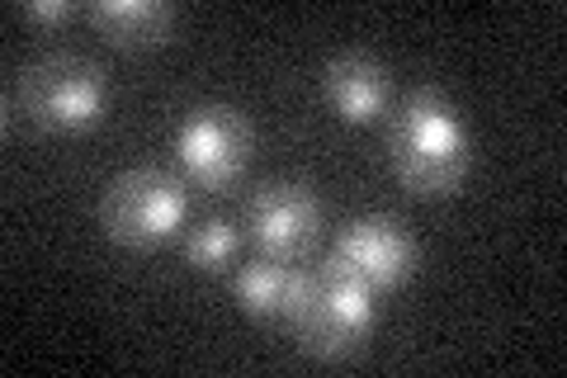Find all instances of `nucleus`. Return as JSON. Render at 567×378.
Returning <instances> with one entry per match:
<instances>
[{
	"label": "nucleus",
	"mask_w": 567,
	"mask_h": 378,
	"mask_svg": "<svg viewBox=\"0 0 567 378\" xmlns=\"http://www.w3.org/2000/svg\"><path fill=\"white\" fill-rule=\"evenodd\" d=\"M388 161L416 200H450L473 166V133L440 85H416L388 110Z\"/></svg>",
	"instance_id": "1"
},
{
	"label": "nucleus",
	"mask_w": 567,
	"mask_h": 378,
	"mask_svg": "<svg viewBox=\"0 0 567 378\" xmlns=\"http://www.w3.org/2000/svg\"><path fill=\"white\" fill-rule=\"evenodd\" d=\"M110 114V76L104 67L76 52H43L10 76L6 90V137L14 119L48 137H81Z\"/></svg>",
	"instance_id": "2"
},
{
	"label": "nucleus",
	"mask_w": 567,
	"mask_h": 378,
	"mask_svg": "<svg viewBox=\"0 0 567 378\" xmlns=\"http://www.w3.org/2000/svg\"><path fill=\"white\" fill-rule=\"evenodd\" d=\"M293 340L317 359H350L369 346L379 327V289L354 279L350 269L322 260L317 269H303L298 298L289 317Z\"/></svg>",
	"instance_id": "3"
},
{
	"label": "nucleus",
	"mask_w": 567,
	"mask_h": 378,
	"mask_svg": "<svg viewBox=\"0 0 567 378\" xmlns=\"http://www.w3.org/2000/svg\"><path fill=\"white\" fill-rule=\"evenodd\" d=\"M185 180L166 166H128L100 194V227L123 251H156L185 227Z\"/></svg>",
	"instance_id": "4"
},
{
	"label": "nucleus",
	"mask_w": 567,
	"mask_h": 378,
	"mask_svg": "<svg viewBox=\"0 0 567 378\" xmlns=\"http://www.w3.org/2000/svg\"><path fill=\"white\" fill-rule=\"evenodd\" d=\"M175 161H181L185 180H194L208 194H227L251 166L256 152V129L237 104L227 100H204L189 104L171 133Z\"/></svg>",
	"instance_id": "5"
},
{
	"label": "nucleus",
	"mask_w": 567,
	"mask_h": 378,
	"mask_svg": "<svg viewBox=\"0 0 567 378\" xmlns=\"http://www.w3.org/2000/svg\"><path fill=\"white\" fill-rule=\"evenodd\" d=\"M327 260L350 269L354 279L369 284V289L388 294V289H402V284L416 275L421 246H416L412 232H406V223L388 218V213H364V218H350L341 232H336Z\"/></svg>",
	"instance_id": "6"
},
{
	"label": "nucleus",
	"mask_w": 567,
	"mask_h": 378,
	"mask_svg": "<svg viewBox=\"0 0 567 378\" xmlns=\"http://www.w3.org/2000/svg\"><path fill=\"white\" fill-rule=\"evenodd\" d=\"M246 237L275 260L308 256L322 237V200L303 180H265L246 200Z\"/></svg>",
	"instance_id": "7"
},
{
	"label": "nucleus",
	"mask_w": 567,
	"mask_h": 378,
	"mask_svg": "<svg viewBox=\"0 0 567 378\" xmlns=\"http://www.w3.org/2000/svg\"><path fill=\"white\" fill-rule=\"evenodd\" d=\"M322 95L341 123H379L393 110V71L364 48H346L322 67Z\"/></svg>",
	"instance_id": "8"
},
{
	"label": "nucleus",
	"mask_w": 567,
	"mask_h": 378,
	"mask_svg": "<svg viewBox=\"0 0 567 378\" xmlns=\"http://www.w3.org/2000/svg\"><path fill=\"white\" fill-rule=\"evenodd\" d=\"M85 20L114 48H162L181 33V6H166V0H91Z\"/></svg>",
	"instance_id": "9"
},
{
	"label": "nucleus",
	"mask_w": 567,
	"mask_h": 378,
	"mask_svg": "<svg viewBox=\"0 0 567 378\" xmlns=\"http://www.w3.org/2000/svg\"><path fill=\"white\" fill-rule=\"evenodd\" d=\"M303 284V269L293 260H275V256H256L233 269V294L237 308L256 321H284Z\"/></svg>",
	"instance_id": "10"
},
{
	"label": "nucleus",
	"mask_w": 567,
	"mask_h": 378,
	"mask_svg": "<svg viewBox=\"0 0 567 378\" xmlns=\"http://www.w3.org/2000/svg\"><path fill=\"white\" fill-rule=\"evenodd\" d=\"M181 256L194 269H204V275H218V269H227V265L241 256V227L233 218H223V213H208V218L185 227Z\"/></svg>",
	"instance_id": "11"
},
{
	"label": "nucleus",
	"mask_w": 567,
	"mask_h": 378,
	"mask_svg": "<svg viewBox=\"0 0 567 378\" xmlns=\"http://www.w3.org/2000/svg\"><path fill=\"white\" fill-rule=\"evenodd\" d=\"M81 14L85 6H76V0H24V6H14V20L29 29H66Z\"/></svg>",
	"instance_id": "12"
}]
</instances>
